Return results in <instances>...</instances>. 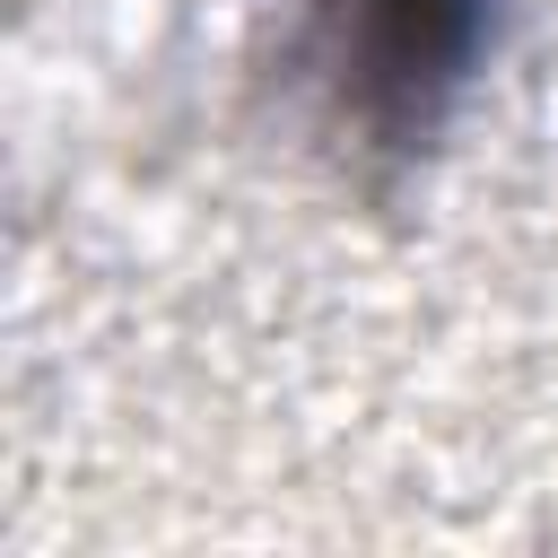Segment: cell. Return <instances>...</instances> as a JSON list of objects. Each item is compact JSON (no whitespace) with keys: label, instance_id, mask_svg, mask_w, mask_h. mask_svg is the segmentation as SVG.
Listing matches in <instances>:
<instances>
[{"label":"cell","instance_id":"1","mask_svg":"<svg viewBox=\"0 0 558 558\" xmlns=\"http://www.w3.org/2000/svg\"><path fill=\"white\" fill-rule=\"evenodd\" d=\"M480 17L488 0H323V44L349 113L375 131H418L462 78Z\"/></svg>","mask_w":558,"mask_h":558}]
</instances>
